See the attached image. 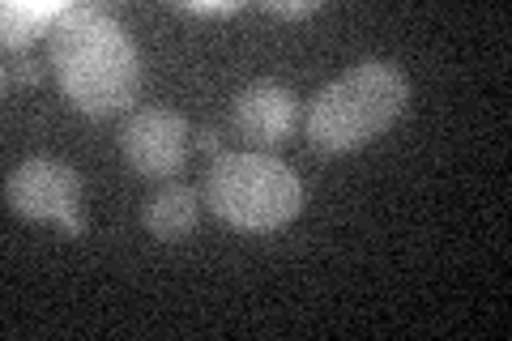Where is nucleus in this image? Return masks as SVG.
<instances>
[{
	"label": "nucleus",
	"instance_id": "1",
	"mask_svg": "<svg viewBox=\"0 0 512 341\" xmlns=\"http://www.w3.org/2000/svg\"><path fill=\"white\" fill-rule=\"evenodd\" d=\"M47 39V64L77 111L107 120L133 107L141 90V56L116 13L103 5H69Z\"/></svg>",
	"mask_w": 512,
	"mask_h": 341
},
{
	"label": "nucleus",
	"instance_id": "2",
	"mask_svg": "<svg viewBox=\"0 0 512 341\" xmlns=\"http://www.w3.org/2000/svg\"><path fill=\"white\" fill-rule=\"evenodd\" d=\"M410 103V81L393 60H359L308 103V145L316 154H350L384 137Z\"/></svg>",
	"mask_w": 512,
	"mask_h": 341
},
{
	"label": "nucleus",
	"instance_id": "3",
	"mask_svg": "<svg viewBox=\"0 0 512 341\" xmlns=\"http://www.w3.org/2000/svg\"><path fill=\"white\" fill-rule=\"evenodd\" d=\"M205 205H210L218 222H227L231 231L269 235L299 218L303 184L274 154H261V150L227 154L222 150L210 162V171H205Z\"/></svg>",
	"mask_w": 512,
	"mask_h": 341
},
{
	"label": "nucleus",
	"instance_id": "4",
	"mask_svg": "<svg viewBox=\"0 0 512 341\" xmlns=\"http://www.w3.org/2000/svg\"><path fill=\"white\" fill-rule=\"evenodd\" d=\"M5 205L18 218L52 222L73 239L86 235V222L77 214V209H82V175L64 158L39 154V158L18 162L5 180Z\"/></svg>",
	"mask_w": 512,
	"mask_h": 341
},
{
	"label": "nucleus",
	"instance_id": "5",
	"mask_svg": "<svg viewBox=\"0 0 512 341\" xmlns=\"http://www.w3.org/2000/svg\"><path fill=\"white\" fill-rule=\"evenodd\" d=\"M192 128L171 107H141L120 128V154L141 180H175L188 158Z\"/></svg>",
	"mask_w": 512,
	"mask_h": 341
},
{
	"label": "nucleus",
	"instance_id": "6",
	"mask_svg": "<svg viewBox=\"0 0 512 341\" xmlns=\"http://www.w3.org/2000/svg\"><path fill=\"white\" fill-rule=\"evenodd\" d=\"M295 120H299V94L291 86H282V81H252L231 103L235 133L248 141V150H261V154L291 141Z\"/></svg>",
	"mask_w": 512,
	"mask_h": 341
},
{
	"label": "nucleus",
	"instance_id": "7",
	"mask_svg": "<svg viewBox=\"0 0 512 341\" xmlns=\"http://www.w3.org/2000/svg\"><path fill=\"white\" fill-rule=\"evenodd\" d=\"M201 222V201L197 188L180 184V180H163V188H154L146 201H141V226L163 239V243H180L197 231Z\"/></svg>",
	"mask_w": 512,
	"mask_h": 341
},
{
	"label": "nucleus",
	"instance_id": "8",
	"mask_svg": "<svg viewBox=\"0 0 512 341\" xmlns=\"http://www.w3.org/2000/svg\"><path fill=\"white\" fill-rule=\"evenodd\" d=\"M69 5L60 0H9L0 9V30H5V47L9 52H22L39 35H52V26L60 22V13Z\"/></svg>",
	"mask_w": 512,
	"mask_h": 341
},
{
	"label": "nucleus",
	"instance_id": "9",
	"mask_svg": "<svg viewBox=\"0 0 512 341\" xmlns=\"http://www.w3.org/2000/svg\"><path fill=\"white\" fill-rule=\"evenodd\" d=\"M47 69H52V64H39V60H30V56H22L18 64H5V94H13V90H35L39 81L47 77Z\"/></svg>",
	"mask_w": 512,
	"mask_h": 341
},
{
	"label": "nucleus",
	"instance_id": "10",
	"mask_svg": "<svg viewBox=\"0 0 512 341\" xmlns=\"http://www.w3.org/2000/svg\"><path fill=\"white\" fill-rule=\"evenodd\" d=\"M244 9L239 0H214V5H201V0H175V13H188V18H235Z\"/></svg>",
	"mask_w": 512,
	"mask_h": 341
},
{
	"label": "nucleus",
	"instance_id": "11",
	"mask_svg": "<svg viewBox=\"0 0 512 341\" xmlns=\"http://www.w3.org/2000/svg\"><path fill=\"white\" fill-rule=\"evenodd\" d=\"M316 9H320L316 0H299V5H278L274 0V5H265V13H274V18H282V22H303V18H312Z\"/></svg>",
	"mask_w": 512,
	"mask_h": 341
},
{
	"label": "nucleus",
	"instance_id": "12",
	"mask_svg": "<svg viewBox=\"0 0 512 341\" xmlns=\"http://www.w3.org/2000/svg\"><path fill=\"white\" fill-rule=\"evenodd\" d=\"M192 137H197V150H205L210 158H218V154H222V133H218V128L205 124V128H197Z\"/></svg>",
	"mask_w": 512,
	"mask_h": 341
}]
</instances>
